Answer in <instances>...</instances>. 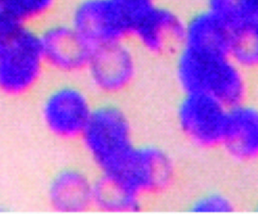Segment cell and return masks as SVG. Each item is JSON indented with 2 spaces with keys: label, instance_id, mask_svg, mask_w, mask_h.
<instances>
[{
  "label": "cell",
  "instance_id": "1",
  "mask_svg": "<svg viewBox=\"0 0 258 214\" xmlns=\"http://www.w3.org/2000/svg\"><path fill=\"white\" fill-rule=\"evenodd\" d=\"M140 140L135 118L121 100L98 99L77 146L97 176L109 177L123 166Z\"/></svg>",
  "mask_w": 258,
  "mask_h": 214
},
{
  "label": "cell",
  "instance_id": "2",
  "mask_svg": "<svg viewBox=\"0 0 258 214\" xmlns=\"http://www.w3.org/2000/svg\"><path fill=\"white\" fill-rule=\"evenodd\" d=\"M172 72L180 93H199L228 107L248 99L249 73L231 55L179 46L173 53Z\"/></svg>",
  "mask_w": 258,
  "mask_h": 214
},
{
  "label": "cell",
  "instance_id": "3",
  "mask_svg": "<svg viewBox=\"0 0 258 214\" xmlns=\"http://www.w3.org/2000/svg\"><path fill=\"white\" fill-rule=\"evenodd\" d=\"M48 74L38 27L17 24L0 33V98L36 96Z\"/></svg>",
  "mask_w": 258,
  "mask_h": 214
},
{
  "label": "cell",
  "instance_id": "4",
  "mask_svg": "<svg viewBox=\"0 0 258 214\" xmlns=\"http://www.w3.org/2000/svg\"><path fill=\"white\" fill-rule=\"evenodd\" d=\"M57 78L36 95L38 122L51 140L77 146L98 98L78 78Z\"/></svg>",
  "mask_w": 258,
  "mask_h": 214
},
{
  "label": "cell",
  "instance_id": "5",
  "mask_svg": "<svg viewBox=\"0 0 258 214\" xmlns=\"http://www.w3.org/2000/svg\"><path fill=\"white\" fill-rule=\"evenodd\" d=\"M180 174L177 157L169 148L159 142L141 139L123 166L108 177L147 206L150 201L170 195L177 187Z\"/></svg>",
  "mask_w": 258,
  "mask_h": 214
},
{
  "label": "cell",
  "instance_id": "6",
  "mask_svg": "<svg viewBox=\"0 0 258 214\" xmlns=\"http://www.w3.org/2000/svg\"><path fill=\"white\" fill-rule=\"evenodd\" d=\"M230 107L199 93H180L173 109L177 134L189 148L202 152L221 150Z\"/></svg>",
  "mask_w": 258,
  "mask_h": 214
},
{
  "label": "cell",
  "instance_id": "7",
  "mask_svg": "<svg viewBox=\"0 0 258 214\" xmlns=\"http://www.w3.org/2000/svg\"><path fill=\"white\" fill-rule=\"evenodd\" d=\"M140 56L129 40L95 48L83 74V81L98 99L122 101L139 78Z\"/></svg>",
  "mask_w": 258,
  "mask_h": 214
},
{
  "label": "cell",
  "instance_id": "8",
  "mask_svg": "<svg viewBox=\"0 0 258 214\" xmlns=\"http://www.w3.org/2000/svg\"><path fill=\"white\" fill-rule=\"evenodd\" d=\"M38 31L49 74L63 78L83 77L95 48L69 20L56 17Z\"/></svg>",
  "mask_w": 258,
  "mask_h": 214
},
{
  "label": "cell",
  "instance_id": "9",
  "mask_svg": "<svg viewBox=\"0 0 258 214\" xmlns=\"http://www.w3.org/2000/svg\"><path fill=\"white\" fill-rule=\"evenodd\" d=\"M67 18L95 48L129 40L130 22L119 0H79Z\"/></svg>",
  "mask_w": 258,
  "mask_h": 214
},
{
  "label": "cell",
  "instance_id": "10",
  "mask_svg": "<svg viewBox=\"0 0 258 214\" xmlns=\"http://www.w3.org/2000/svg\"><path fill=\"white\" fill-rule=\"evenodd\" d=\"M96 174L86 164H66L47 180L44 197L56 213H81L94 210Z\"/></svg>",
  "mask_w": 258,
  "mask_h": 214
},
{
  "label": "cell",
  "instance_id": "11",
  "mask_svg": "<svg viewBox=\"0 0 258 214\" xmlns=\"http://www.w3.org/2000/svg\"><path fill=\"white\" fill-rule=\"evenodd\" d=\"M184 19L156 3L135 23L129 41L141 54L153 58L172 56L181 42Z\"/></svg>",
  "mask_w": 258,
  "mask_h": 214
},
{
  "label": "cell",
  "instance_id": "12",
  "mask_svg": "<svg viewBox=\"0 0 258 214\" xmlns=\"http://www.w3.org/2000/svg\"><path fill=\"white\" fill-rule=\"evenodd\" d=\"M221 151L235 163L258 164V104L246 99L230 108Z\"/></svg>",
  "mask_w": 258,
  "mask_h": 214
},
{
  "label": "cell",
  "instance_id": "13",
  "mask_svg": "<svg viewBox=\"0 0 258 214\" xmlns=\"http://www.w3.org/2000/svg\"><path fill=\"white\" fill-rule=\"evenodd\" d=\"M233 37L234 31L204 7L185 18L180 45L199 51L230 54Z\"/></svg>",
  "mask_w": 258,
  "mask_h": 214
},
{
  "label": "cell",
  "instance_id": "14",
  "mask_svg": "<svg viewBox=\"0 0 258 214\" xmlns=\"http://www.w3.org/2000/svg\"><path fill=\"white\" fill-rule=\"evenodd\" d=\"M147 205L119 183L108 177L96 175L94 210L103 213H132L142 211Z\"/></svg>",
  "mask_w": 258,
  "mask_h": 214
},
{
  "label": "cell",
  "instance_id": "15",
  "mask_svg": "<svg viewBox=\"0 0 258 214\" xmlns=\"http://www.w3.org/2000/svg\"><path fill=\"white\" fill-rule=\"evenodd\" d=\"M205 6L234 33L258 23V0H206Z\"/></svg>",
  "mask_w": 258,
  "mask_h": 214
},
{
  "label": "cell",
  "instance_id": "16",
  "mask_svg": "<svg viewBox=\"0 0 258 214\" xmlns=\"http://www.w3.org/2000/svg\"><path fill=\"white\" fill-rule=\"evenodd\" d=\"M17 24L39 27L57 17L60 0H3Z\"/></svg>",
  "mask_w": 258,
  "mask_h": 214
},
{
  "label": "cell",
  "instance_id": "17",
  "mask_svg": "<svg viewBox=\"0 0 258 214\" xmlns=\"http://www.w3.org/2000/svg\"><path fill=\"white\" fill-rule=\"evenodd\" d=\"M188 212L224 213L234 212L236 204L231 196L221 190H203L191 197L186 203Z\"/></svg>",
  "mask_w": 258,
  "mask_h": 214
},
{
  "label": "cell",
  "instance_id": "18",
  "mask_svg": "<svg viewBox=\"0 0 258 214\" xmlns=\"http://www.w3.org/2000/svg\"><path fill=\"white\" fill-rule=\"evenodd\" d=\"M232 56L245 69L258 70V23L235 32Z\"/></svg>",
  "mask_w": 258,
  "mask_h": 214
},
{
  "label": "cell",
  "instance_id": "19",
  "mask_svg": "<svg viewBox=\"0 0 258 214\" xmlns=\"http://www.w3.org/2000/svg\"><path fill=\"white\" fill-rule=\"evenodd\" d=\"M17 25L13 18L6 9L3 0H0V33L9 30L13 26Z\"/></svg>",
  "mask_w": 258,
  "mask_h": 214
},
{
  "label": "cell",
  "instance_id": "20",
  "mask_svg": "<svg viewBox=\"0 0 258 214\" xmlns=\"http://www.w3.org/2000/svg\"><path fill=\"white\" fill-rule=\"evenodd\" d=\"M256 208H257V211H258V204H257V207H256Z\"/></svg>",
  "mask_w": 258,
  "mask_h": 214
},
{
  "label": "cell",
  "instance_id": "21",
  "mask_svg": "<svg viewBox=\"0 0 258 214\" xmlns=\"http://www.w3.org/2000/svg\"><path fill=\"white\" fill-rule=\"evenodd\" d=\"M0 99H1V98H0Z\"/></svg>",
  "mask_w": 258,
  "mask_h": 214
}]
</instances>
